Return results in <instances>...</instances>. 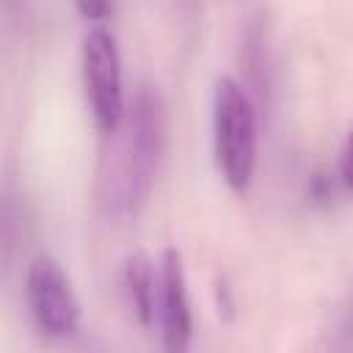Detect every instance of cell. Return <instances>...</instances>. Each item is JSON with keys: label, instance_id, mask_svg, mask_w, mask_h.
Instances as JSON below:
<instances>
[{"label": "cell", "instance_id": "cell-1", "mask_svg": "<svg viewBox=\"0 0 353 353\" xmlns=\"http://www.w3.org/2000/svg\"><path fill=\"white\" fill-rule=\"evenodd\" d=\"M124 135L119 141L116 179L110 182V201L119 212H135L152 193L168 138V113L157 85L141 83L132 94V102L124 113Z\"/></svg>", "mask_w": 353, "mask_h": 353}, {"label": "cell", "instance_id": "cell-2", "mask_svg": "<svg viewBox=\"0 0 353 353\" xmlns=\"http://www.w3.org/2000/svg\"><path fill=\"white\" fill-rule=\"evenodd\" d=\"M256 110L245 88L221 74L212 88V152L221 179L232 193H245L256 171Z\"/></svg>", "mask_w": 353, "mask_h": 353}, {"label": "cell", "instance_id": "cell-3", "mask_svg": "<svg viewBox=\"0 0 353 353\" xmlns=\"http://www.w3.org/2000/svg\"><path fill=\"white\" fill-rule=\"evenodd\" d=\"M83 85L94 127L102 135H113L127 113L121 52L113 30L94 25L83 36Z\"/></svg>", "mask_w": 353, "mask_h": 353}, {"label": "cell", "instance_id": "cell-4", "mask_svg": "<svg viewBox=\"0 0 353 353\" xmlns=\"http://www.w3.org/2000/svg\"><path fill=\"white\" fill-rule=\"evenodd\" d=\"M25 298L36 328L50 339H66L80 325V301L63 265L39 254L30 259L25 273Z\"/></svg>", "mask_w": 353, "mask_h": 353}, {"label": "cell", "instance_id": "cell-5", "mask_svg": "<svg viewBox=\"0 0 353 353\" xmlns=\"http://www.w3.org/2000/svg\"><path fill=\"white\" fill-rule=\"evenodd\" d=\"M157 320H160L163 347L171 353L188 350L193 339V312L188 298V276H185L182 254L176 248H165L160 259Z\"/></svg>", "mask_w": 353, "mask_h": 353}, {"label": "cell", "instance_id": "cell-6", "mask_svg": "<svg viewBox=\"0 0 353 353\" xmlns=\"http://www.w3.org/2000/svg\"><path fill=\"white\" fill-rule=\"evenodd\" d=\"M124 287L130 306L143 328H149L157 317V295H160V273H154V265L146 254L135 251L124 262Z\"/></svg>", "mask_w": 353, "mask_h": 353}, {"label": "cell", "instance_id": "cell-7", "mask_svg": "<svg viewBox=\"0 0 353 353\" xmlns=\"http://www.w3.org/2000/svg\"><path fill=\"white\" fill-rule=\"evenodd\" d=\"M339 182L353 193V124L347 127L339 149Z\"/></svg>", "mask_w": 353, "mask_h": 353}, {"label": "cell", "instance_id": "cell-8", "mask_svg": "<svg viewBox=\"0 0 353 353\" xmlns=\"http://www.w3.org/2000/svg\"><path fill=\"white\" fill-rule=\"evenodd\" d=\"M72 3L85 22H102L110 11V0H72Z\"/></svg>", "mask_w": 353, "mask_h": 353}]
</instances>
